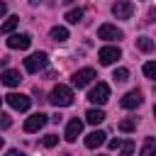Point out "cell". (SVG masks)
I'll list each match as a JSON object with an SVG mask.
<instances>
[{
    "instance_id": "30",
    "label": "cell",
    "mask_w": 156,
    "mask_h": 156,
    "mask_svg": "<svg viewBox=\"0 0 156 156\" xmlns=\"http://www.w3.org/2000/svg\"><path fill=\"white\" fill-rule=\"evenodd\" d=\"M61 2H66V5H68V2H73V0H61Z\"/></svg>"
},
{
    "instance_id": "20",
    "label": "cell",
    "mask_w": 156,
    "mask_h": 156,
    "mask_svg": "<svg viewBox=\"0 0 156 156\" xmlns=\"http://www.w3.org/2000/svg\"><path fill=\"white\" fill-rule=\"evenodd\" d=\"M117 129H119V132H134V129H136V117H127V119H122V122L117 124Z\"/></svg>"
},
{
    "instance_id": "9",
    "label": "cell",
    "mask_w": 156,
    "mask_h": 156,
    "mask_svg": "<svg viewBox=\"0 0 156 156\" xmlns=\"http://www.w3.org/2000/svg\"><path fill=\"white\" fill-rule=\"evenodd\" d=\"M93 78H95V71H93V68H80V71H76V73H73V78H71V80H73V85H76V88H85Z\"/></svg>"
},
{
    "instance_id": "4",
    "label": "cell",
    "mask_w": 156,
    "mask_h": 156,
    "mask_svg": "<svg viewBox=\"0 0 156 156\" xmlns=\"http://www.w3.org/2000/svg\"><path fill=\"white\" fill-rule=\"evenodd\" d=\"M5 100H7V105L12 110H20V112L29 110V105H32V98H27L22 93H10V95H5Z\"/></svg>"
},
{
    "instance_id": "6",
    "label": "cell",
    "mask_w": 156,
    "mask_h": 156,
    "mask_svg": "<svg viewBox=\"0 0 156 156\" xmlns=\"http://www.w3.org/2000/svg\"><path fill=\"white\" fill-rule=\"evenodd\" d=\"M112 15H115L117 20H129V17L134 15V5H132L129 0H117V2L112 5Z\"/></svg>"
},
{
    "instance_id": "5",
    "label": "cell",
    "mask_w": 156,
    "mask_h": 156,
    "mask_svg": "<svg viewBox=\"0 0 156 156\" xmlns=\"http://www.w3.org/2000/svg\"><path fill=\"white\" fill-rule=\"evenodd\" d=\"M98 58H100L102 66H110V63H115L117 58H122V51H119V46H102V49L98 51Z\"/></svg>"
},
{
    "instance_id": "3",
    "label": "cell",
    "mask_w": 156,
    "mask_h": 156,
    "mask_svg": "<svg viewBox=\"0 0 156 156\" xmlns=\"http://www.w3.org/2000/svg\"><path fill=\"white\" fill-rule=\"evenodd\" d=\"M88 100H90L93 105H105V102L110 100V85H107V83H98V85H93L90 93H88Z\"/></svg>"
},
{
    "instance_id": "24",
    "label": "cell",
    "mask_w": 156,
    "mask_h": 156,
    "mask_svg": "<svg viewBox=\"0 0 156 156\" xmlns=\"http://www.w3.org/2000/svg\"><path fill=\"white\" fill-rule=\"evenodd\" d=\"M41 144H44L46 149H51V146H56V144H58V136H56V134H46Z\"/></svg>"
},
{
    "instance_id": "28",
    "label": "cell",
    "mask_w": 156,
    "mask_h": 156,
    "mask_svg": "<svg viewBox=\"0 0 156 156\" xmlns=\"http://www.w3.org/2000/svg\"><path fill=\"white\" fill-rule=\"evenodd\" d=\"M5 156H24V154H22V151H17V149H10Z\"/></svg>"
},
{
    "instance_id": "27",
    "label": "cell",
    "mask_w": 156,
    "mask_h": 156,
    "mask_svg": "<svg viewBox=\"0 0 156 156\" xmlns=\"http://www.w3.org/2000/svg\"><path fill=\"white\" fill-rule=\"evenodd\" d=\"M119 146H122V139H112L110 141V149H119Z\"/></svg>"
},
{
    "instance_id": "32",
    "label": "cell",
    "mask_w": 156,
    "mask_h": 156,
    "mask_svg": "<svg viewBox=\"0 0 156 156\" xmlns=\"http://www.w3.org/2000/svg\"><path fill=\"white\" fill-rule=\"evenodd\" d=\"M100 156H105V154H100Z\"/></svg>"
},
{
    "instance_id": "19",
    "label": "cell",
    "mask_w": 156,
    "mask_h": 156,
    "mask_svg": "<svg viewBox=\"0 0 156 156\" xmlns=\"http://www.w3.org/2000/svg\"><path fill=\"white\" fill-rule=\"evenodd\" d=\"M17 24H20V17H15V15H12V17H7V22H2V24H0V34H10Z\"/></svg>"
},
{
    "instance_id": "1",
    "label": "cell",
    "mask_w": 156,
    "mask_h": 156,
    "mask_svg": "<svg viewBox=\"0 0 156 156\" xmlns=\"http://www.w3.org/2000/svg\"><path fill=\"white\" fill-rule=\"evenodd\" d=\"M49 102L56 105V107H68V105H73V90L68 85L58 83V85H54V90L49 95Z\"/></svg>"
},
{
    "instance_id": "31",
    "label": "cell",
    "mask_w": 156,
    "mask_h": 156,
    "mask_svg": "<svg viewBox=\"0 0 156 156\" xmlns=\"http://www.w3.org/2000/svg\"><path fill=\"white\" fill-rule=\"evenodd\" d=\"M0 146H2V136H0Z\"/></svg>"
},
{
    "instance_id": "26",
    "label": "cell",
    "mask_w": 156,
    "mask_h": 156,
    "mask_svg": "<svg viewBox=\"0 0 156 156\" xmlns=\"http://www.w3.org/2000/svg\"><path fill=\"white\" fill-rule=\"evenodd\" d=\"M12 127V117L10 115H0V129H10Z\"/></svg>"
},
{
    "instance_id": "14",
    "label": "cell",
    "mask_w": 156,
    "mask_h": 156,
    "mask_svg": "<svg viewBox=\"0 0 156 156\" xmlns=\"http://www.w3.org/2000/svg\"><path fill=\"white\" fill-rule=\"evenodd\" d=\"M100 144H105V132L95 129V132H90V134L85 136V146H88V149H98Z\"/></svg>"
},
{
    "instance_id": "25",
    "label": "cell",
    "mask_w": 156,
    "mask_h": 156,
    "mask_svg": "<svg viewBox=\"0 0 156 156\" xmlns=\"http://www.w3.org/2000/svg\"><path fill=\"white\" fill-rule=\"evenodd\" d=\"M134 154V141H124L122 144V156H132Z\"/></svg>"
},
{
    "instance_id": "16",
    "label": "cell",
    "mask_w": 156,
    "mask_h": 156,
    "mask_svg": "<svg viewBox=\"0 0 156 156\" xmlns=\"http://www.w3.org/2000/svg\"><path fill=\"white\" fill-rule=\"evenodd\" d=\"M139 156H156V139L154 136H146L144 139V146H141V154Z\"/></svg>"
},
{
    "instance_id": "11",
    "label": "cell",
    "mask_w": 156,
    "mask_h": 156,
    "mask_svg": "<svg viewBox=\"0 0 156 156\" xmlns=\"http://www.w3.org/2000/svg\"><path fill=\"white\" fill-rule=\"evenodd\" d=\"M80 132H83V122H80L78 117H73V119L68 122V127H66L63 139H66V141H76V139L80 136Z\"/></svg>"
},
{
    "instance_id": "21",
    "label": "cell",
    "mask_w": 156,
    "mask_h": 156,
    "mask_svg": "<svg viewBox=\"0 0 156 156\" xmlns=\"http://www.w3.org/2000/svg\"><path fill=\"white\" fill-rule=\"evenodd\" d=\"M66 20H68L71 24H78V22L83 20V10H80V7H76V10H71V12H66Z\"/></svg>"
},
{
    "instance_id": "13",
    "label": "cell",
    "mask_w": 156,
    "mask_h": 156,
    "mask_svg": "<svg viewBox=\"0 0 156 156\" xmlns=\"http://www.w3.org/2000/svg\"><path fill=\"white\" fill-rule=\"evenodd\" d=\"M20 80H22V76H20V71H15V68H10V71H2V73H0V83H2V85L15 88V85H20Z\"/></svg>"
},
{
    "instance_id": "18",
    "label": "cell",
    "mask_w": 156,
    "mask_h": 156,
    "mask_svg": "<svg viewBox=\"0 0 156 156\" xmlns=\"http://www.w3.org/2000/svg\"><path fill=\"white\" fill-rule=\"evenodd\" d=\"M85 119L90 124H100V122H105V112L102 110H88L85 112Z\"/></svg>"
},
{
    "instance_id": "10",
    "label": "cell",
    "mask_w": 156,
    "mask_h": 156,
    "mask_svg": "<svg viewBox=\"0 0 156 156\" xmlns=\"http://www.w3.org/2000/svg\"><path fill=\"white\" fill-rule=\"evenodd\" d=\"M144 102V98H141V90H129L122 100H119V105L124 107V110H132V107H139Z\"/></svg>"
},
{
    "instance_id": "2",
    "label": "cell",
    "mask_w": 156,
    "mask_h": 156,
    "mask_svg": "<svg viewBox=\"0 0 156 156\" xmlns=\"http://www.w3.org/2000/svg\"><path fill=\"white\" fill-rule=\"evenodd\" d=\"M46 63H49V56H46L44 51H37V54H32V56L24 58V68H27V73H39V71L46 68Z\"/></svg>"
},
{
    "instance_id": "23",
    "label": "cell",
    "mask_w": 156,
    "mask_h": 156,
    "mask_svg": "<svg viewBox=\"0 0 156 156\" xmlns=\"http://www.w3.org/2000/svg\"><path fill=\"white\" fill-rule=\"evenodd\" d=\"M144 76H146L149 80H154V78H156V63H154V61L144 63Z\"/></svg>"
},
{
    "instance_id": "7",
    "label": "cell",
    "mask_w": 156,
    "mask_h": 156,
    "mask_svg": "<svg viewBox=\"0 0 156 156\" xmlns=\"http://www.w3.org/2000/svg\"><path fill=\"white\" fill-rule=\"evenodd\" d=\"M46 117H49V115H44V112H34L32 117H27V122H24V132H27V134L39 132V129L46 124Z\"/></svg>"
},
{
    "instance_id": "17",
    "label": "cell",
    "mask_w": 156,
    "mask_h": 156,
    "mask_svg": "<svg viewBox=\"0 0 156 156\" xmlns=\"http://www.w3.org/2000/svg\"><path fill=\"white\" fill-rule=\"evenodd\" d=\"M136 49L144 51V54L154 51V39H151V37H139V39H136Z\"/></svg>"
},
{
    "instance_id": "12",
    "label": "cell",
    "mask_w": 156,
    "mask_h": 156,
    "mask_svg": "<svg viewBox=\"0 0 156 156\" xmlns=\"http://www.w3.org/2000/svg\"><path fill=\"white\" fill-rule=\"evenodd\" d=\"M29 44H32V37L29 34H12L7 39V46L10 49H27Z\"/></svg>"
},
{
    "instance_id": "15",
    "label": "cell",
    "mask_w": 156,
    "mask_h": 156,
    "mask_svg": "<svg viewBox=\"0 0 156 156\" xmlns=\"http://www.w3.org/2000/svg\"><path fill=\"white\" fill-rule=\"evenodd\" d=\"M49 37H51V41H56V44H63V41L68 39V29H66V27H51Z\"/></svg>"
},
{
    "instance_id": "22",
    "label": "cell",
    "mask_w": 156,
    "mask_h": 156,
    "mask_svg": "<svg viewBox=\"0 0 156 156\" xmlns=\"http://www.w3.org/2000/svg\"><path fill=\"white\" fill-rule=\"evenodd\" d=\"M112 80H115V83H124V80H129V71H127V68H117V71L112 73Z\"/></svg>"
},
{
    "instance_id": "8",
    "label": "cell",
    "mask_w": 156,
    "mask_h": 156,
    "mask_svg": "<svg viewBox=\"0 0 156 156\" xmlns=\"http://www.w3.org/2000/svg\"><path fill=\"white\" fill-rule=\"evenodd\" d=\"M122 37H124L122 29L115 27V24H100V27H98V39H107V41H112V39H122Z\"/></svg>"
},
{
    "instance_id": "29",
    "label": "cell",
    "mask_w": 156,
    "mask_h": 156,
    "mask_svg": "<svg viewBox=\"0 0 156 156\" xmlns=\"http://www.w3.org/2000/svg\"><path fill=\"white\" fill-rule=\"evenodd\" d=\"M5 12H7V5H5V2H0V17H2Z\"/></svg>"
}]
</instances>
